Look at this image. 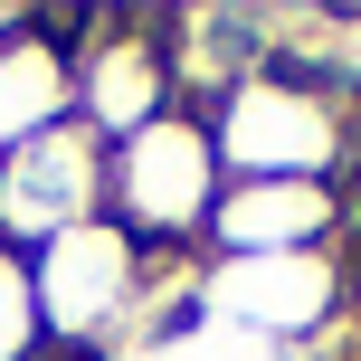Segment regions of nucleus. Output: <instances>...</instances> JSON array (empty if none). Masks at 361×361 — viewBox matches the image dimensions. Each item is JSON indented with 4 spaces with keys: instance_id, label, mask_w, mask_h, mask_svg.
<instances>
[{
    "instance_id": "nucleus-1",
    "label": "nucleus",
    "mask_w": 361,
    "mask_h": 361,
    "mask_svg": "<svg viewBox=\"0 0 361 361\" xmlns=\"http://www.w3.org/2000/svg\"><path fill=\"white\" fill-rule=\"evenodd\" d=\"M209 143L228 180H333L361 162V124H352V86L324 76V57L276 48L267 67H247L238 86H219L209 105Z\"/></svg>"
},
{
    "instance_id": "nucleus-2",
    "label": "nucleus",
    "mask_w": 361,
    "mask_h": 361,
    "mask_svg": "<svg viewBox=\"0 0 361 361\" xmlns=\"http://www.w3.org/2000/svg\"><path fill=\"white\" fill-rule=\"evenodd\" d=\"M219 190H228V171H219V143H209L200 105H171L143 133L105 143V219L152 257H200L209 247Z\"/></svg>"
},
{
    "instance_id": "nucleus-3",
    "label": "nucleus",
    "mask_w": 361,
    "mask_h": 361,
    "mask_svg": "<svg viewBox=\"0 0 361 361\" xmlns=\"http://www.w3.org/2000/svg\"><path fill=\"white\" fill-rule=\"evenodd\" d=\"M352 267L343 247H295V257H200V314L267 352H305L343 324Z\"/></svg>"
},
{
    "instance_id": "nucleus-4",
    "label": "nucleus",
    "mask_w": 361,
    "mask_h": 361,
    "mask_svg": "<svg viewBox=\"0 0 361 361\" xmlns=\"http://www.w3.org/2000/svg\"><path fill=\"white\" fill-rule=\"evenodd\" d=\"M67 48H76V124L95 143H124L180 105L162 10H67Z\"/></svg>"
},
{
    "instance_id": "nucleus-5",
    "label": "nucleus",
    "mask_w": 361,
    "mask_h": 361,
    "mask_svg": "<svg viewBox=\"0 0 361 361\" xmlns=\"http://www.w3.org/2000/svg\"><path fill=\"white\" fill-rule=\"evenodd\" d=\"M105 219V143L86 124H57L38 143L0 152V247H48V238Z\"/></svg>"
},
{
    "instance_id": "nucleus-6",
    "label": "nucleus",
    "mask_w": 361,
    "mask_h": 361,
    "mask_svg": "<svg viewBox=\"0 0 361 361\" xmlns=\"http://www.w3.org/2000/svg\"><path fill=\"white\" fill-rule=\"evenodd\" d=\"M295 247H343V190L333 180H228L200 257H295Z\"/></svg>"
},
{
    "instance_id": "nucleus-7",
    "label": "nucleus",
    "mask_w": 361,
    "mask_h": 361,
    "mask_svg": "<svg viewBox=\"0 0 361 361\" xmlns=\"http://www.w3.org/2000/svg\"><path fill=\"white\" fill-rule=\"evenodd\" d=\"M76 124V48L67 10H29V29L0 38V152L38 143V133Z\"/></svg>"
},
{
    "instance_id": "nucleus-8",
    "label": "nucleus",
    "mask_w": 361,
    "mask_h": 361,
    "mask_svg": "<svg viewBox=\"0 0 361 361\" xmlns=\"http://www.w3.org/2000/svg\"><path fill=\"white\" fill-rule=\"evenodd\" d=\"M0 361H48V324L29 295V257L0 247Z\"/></svg>"
},
{
    "instance_id": "nucleus-9",
    "label": "nucleus",
    "mask_w": 361,
    "mask_h": 361,
    "mask_svg": "<svg viewBox=\"0 0 361 361\" xmlns=\"http://www.w3.org/2000/svg\"><path fill=\"white\" fill-rule=\"evenodd\" d=\"M133 361H295V352H267V343H247V333H228V324H209V314H190L180 333H162V343L133 352Z\"/></svg>"
},
{
    "instance_id": "nucleus-10",
    "label": "nucleus",
    "mask_w": 361,
    "mask_h": 361,
    "mask_svg": "<svg viewBox=\"0 0 361 361\" xmlns=\"http://www.w3.org/2000/svg\"><path fill=\"white\" fill-rule=\"evenodd\" d=\"M29 29V0H0V38H19Z\"/></svg>"
}]
</instances>
